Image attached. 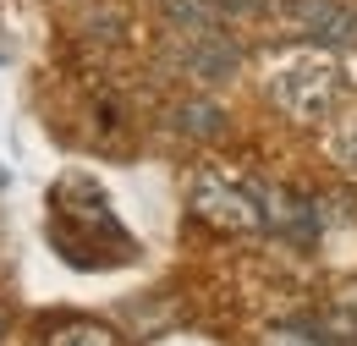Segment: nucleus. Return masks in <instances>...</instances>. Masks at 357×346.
Listing matches in <instances>:
<instances>
[{"mask_svg": "<svg viewBox=\"0 0 357 346\" xmlns=\"http://www.w3.org/2000/svg\"><path fill=\"white\" fill-rule=\"evenodd\" d=\"M187 209L192 220L215 225L225 236H264V193L259 176L225 171V165H198L187 176Z\"/></svg>", "mask_w": 357, "mask_h": 346, "instance_id": "nucleus-2", "label": "nucleus"}, {"mask_svg": "<svg viewBox=\"0 0 357 346\" xmlns=\"http://www.w3.org/2000/svg\"><path fill=\"white\" fill-rule=\"evenodd\" d=\"M165 121H171V132H176V137H187V143H220L225 127H231V116H225L215 99H204V93L176 99V105L165 110Z\"/></svg>", "mask_w": 357, "mask_h": 346, "instance_id": "nucleus-5", "label": "nucleus"}, {"mask_svg": "<svg viewBox=\"0 0 357 346\" xmlns=\"http://www.w3.org/2000/svg\"><path fill=\"white\" fill-rule=\"evenodd\" d=\"M165 61L181 83L192 88H220L242 72V44L231 28H215V33H165Z\"/></svg>", "mask_w": 357, "mask_h": 346, "instance_id": "nucleus-3", "label": "nucleus"}, {"mask_svg": "<svg viewBox=\"0 0 357 346\" xmlns=\"http://www.w3.org/2000/svg\"><path fill=\"white\" fill-rule=\"evenodd\" d=\"M225 6V17H231V22H236V17H248V11H259V0H220Z\"/></svg>", "mask_w": 357, "mask_h": 346, "instance_id": "nucleus-10", "label": "nucleus"}, {"mask_svg": "<svg viewBox=\"0 0 357 346\" xmlns=\"http://www.w3.org/2000/svg\"><path fill=\"white\" fill-rule=\"evenodd\" d=\"M324 319H330V330L341 336V346H357V292L352 297H341V303L324 308Z\"/></svg>", "mask_w": 357, "mask_h": 346, "instance_id": "nucleus-9", "label": "nucleus"}, {"mask_svg": "<svg viewBox=\"0 0 357 346\" xmlns=\"http://www.w3.org/2000/svg\"><path fill=\"white\" fill-rule=\"evenodd\" d=\"M11 324H17V313H11V308L0 303V341H11V336H17V330H11Z\"/></svg>", "mask_w": 357, "mask_h": 346, "instance_id": "nucleus-11", "label": "nucleus"}, {"mask_svg": "<svg viewBox=\"0 0 357 346\" xmlns=\"http://www.w3.org/2000/svg\"><path fill=\"white\" fill-rule=\"evenodd\" d=\"M324 149H330V160L341 171H357V105L352 110H335L324 121Z\"/></svg>", "mask_w": 357, "mask_h": 346, "instance_id": "nucleus-8", "label": "nucleus"}, {"mask_svg": "<svg viewBox=\"0 0 357 346\" xmlns=\"http://www.w3.org/2000/svg\"><path fill=\"white\" fill-rule=\"evenodd\" d=\"M77 33H83L89 44H121V39H127V11H121V6L93 0L89 11L77 17Z\"/></svg>", "mask_w": 357, "mask_h": 346, "instance_id": "nucleus-7", "label": "nucleus"}, {"mask_svg": "<svg viewBox=\"0 0 357 346\" xmlns=\"http://www.w3.org/2000/svg\"><path fill=\"white\" fill-rule=\"evenodd\" d=\"M291 28L324 50H357V6L352 0H286Z\"/></svg>", "mask_w": 357, "mask_h": 346, "instance_id": "nucleus-4", "label": "nucleus"}, {"mask_svg": "<svg viewBox=\"0 0 357 346\" xmlns=\"http://www.w3.org/2000/svg\"><path fill=\"white\" fill-rule=\"evenodd\" d=\"M347 77L335 66V55L324 44H303V50H280L264 66V99L269 110H280L297 127H324L341 110Z\"/></svg>", "mask_w": 357, "mask_h": 346, "instance_id": "nucleus-1", "label": "nucleus"}, {"mask_svg": "<svg viewBox=\"0 0 357 346\" xmlns=\"http://www.w3.org/2000/svg\"><path fill=\"white\" fill-rule=\"evenodd\" d=\"M45 346H127L116 324L93 319V313H66V319H50Z\"/></svg>", "mask_w": 357, "mask_h": 346, "instance_id": "nucleus-6", "label": "nucleus"}]
</instances>
